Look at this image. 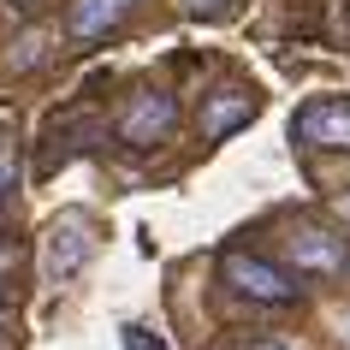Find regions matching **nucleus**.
<instances>
[{
    "instance_id": "obj_14",
    "label": "nucleus",
    "mask_w": 350,
    "mask_h": 350,
    "mask_svg": "<svg viewBox=\"0 0 350 350\" xmlns=\"http://www.w3.org/2000/svg\"><path fill=\"white\" fill-rule=\"evenodd\" d=\"M6 6H12V12H24V6H36V0H6Z\"/></svg>"
},
{
    "instance_id": "obj_12",
    "label": "nucleus",
    "mask_w": 350,
    "mask_h": 350,
    "mask_svg": "<svg viewBox=\"0 0 350 350\" xmlns=\"http://www.w3.org/2000/svg\"><path fill=\"white\" fill-rule=\"evenodd\" d=\"M243 350H285V345H273V338H256V345H243Z\"/></svg>"
},
{
    "instance_id": "obj_5",
    "label": "nucleus",
    "mask_w": 350,
    "mask_h": 350,
    "mask_svg": "<svg viewBox=\"0 0 350 350\" xmlns=\"http://www.w3.org/2000/svg\"><path fill=\"white\" fill-rule=\"evenodd\" d=\"M285 256L297 261V273H314V279H332V273L350 267L345 238H332V232H321V226H297L291 238H285Z\"/></svg>"
},
{
    "instance_id": "obj_10",
    "label": "nucleus",
    "mask_w": 350,
    "mask_h": 350,
    "mask_svg": "<svg viewBox=\"0 0 350 350\" xmlns=\"http://www.w3.org/2000/svg\"><path fill=\"white\" fill-rule=\"evenodd\" d=\"M0 350H12V303L0 297Z\"/></svg>"
},
{
    "instance_id": "obj_6",
    "label": "nucleus",
    "mask_w": 350,
    "mask_h": 350,
    "mask_svg": "<svg viewBox=\"0 0 350 350\" xmlns=\"http://www.w3.org/2000/svg\"><path fill=\"white\" fill-rule=\"evenodd\" d=\"M256 113H261L256 90H243V83H226V90L208 95V107H202V137H208V143H226V137H232V131H243Z\"/></svg>"
},
{
    "instance_id": "obj_1",
    "label": "nucleus",
    "mask_w": 350,
    "mask_h": 350,
    "mask_svg": "<svg viewBox=\"0 0 350 350\" xmlns=\"http://www.w3.org/2000/svg\"><path fill=\"white\" fill-rule=\"evenodd\" d=\"M226 285L238 297H250V303H267V309H285V303H297V279L279 267V261L256 256V250H226L220 261Z\"/></svg>"
},
{
    "instance_id": "obj_2",
    "label": "nucleus",
    "mask_w": 350,
    "mask_h": 350,
    "mask_svg": "<svg viewBox=\"0 0 350 350\" xmlns=\"http://www.w3.org/2000/svg\"><path fill=\"white\" fill-rule=\"evenodd\" d=\"M90 256H95L90 214H59V220L48 226V238H42V279H48V285H66V279H77L90 267Z\"/></svg>"
},
{
    "instance_id": "obj_7",
    "label": "nucleus",
    "mask_w": 350,
    "mask_h": 350,
    "mask_svg": "<svg viewBox=\"0 0 350 350\" xmlns=\"http://www.w3.org/2000/svg\"><path fill=\"white\" fill-rule=\"evenodd\" d=\"M131 12H137V0H72V12H66V36L95 42V36H107L113 24H125Z\"/></svg>"
},
{
    "instance_id": "obj_15",
    "label": "nucleus",
    "mask_w": 350,
    "mask_h": 350,
    "mask_svg": "<svg viewBox=\"0 0 350 350\" xmlns=\"http://www.w3.org/2000/svg\"><path fill=\"white\" fill-rule=\"evenodd\" d=\"M345 338H350V314H345Z\"/></svg>"
},
{
    "instance_id": "obj_4",
    "label": "nucleus",
    "mask_w": 350,
    "mask_h": 350,
    "mask_svg": "<svg viewBox=\"0 0 350 350\" xmlns=\"http://www.w3.org/2000/svg\"><path fill=\"white\" fill-rule=\"evenodd\" d=\"M172 125H178V101H172L166 90H137V95L125 101V113H119V137H125L131 148L166 143Z\"/></svg>"
},
{
    "instance_id": "obj_9",
    "label": "nucleus",
    "mask_w": 350,
    "mask_h": 350,
    "mask_svg": "<svg viewBox=\"0 0 350 350\" xmlns=\"http://www.w3.org/2000/svg\"><path fill=\"white\" fill-rule=\"evenodd\" d=\"M125 350H166V338L148 327H125Z\"/></svg>"
},
{
    "instance_id": "obj_8",
    "label": "nucleus",
    "mask_w": 350,
    "mask_h": 350,
    "mask_svg": "<svg viewBox=\"0 0 350 350\" xmlns=\"http://www.w3.org/2000/svg\"><path fill=\"white\" fill-rule=\"evenodd\" d=\"M54 36H59V30H48V24H42V30H24V36H18V54H12V72H30V66H42Z\"/></svg>"
},
{
    "instance_id": "obj_11",
    "label": "nucleus",
    "mask_w": 350,
    "mask_h": 350,
    "mask_svg": "<svg viewBox=\"0 0 350 350\" xmlns=\"http://www.w3.org/2000/svg\"><path fill=\"white\" fill-rule=\"evenodd\" d=\"M6 178H12V154L0 148V185H6Z\"/></svg>"
},
{
    "instance_id": "obj_13",
    "label": "nucleus",
    "mask_w": 350,
    "mask_h": 350,
    "mask_svg": "<svg viewBox=\"0 0 350 350\" xmlns=\"http://www.w3.org/2000/svg\"><path fill=\"white\" fill-rule=\"evenodd\" d=\"M178 6H190V12H202V6H220V0H178Z\"/></svg>"
},
{
    "instance_id": "obj_3",
    "label": "nucleus",
    "mask_w": 350,
    "mask_h": 350,
    "mask_svg": "<svg viewBox=\"0 0 350 350\" xmlns=\"http://www.w3.org/2000/svg\"><path fill=\"white\" fill-rule=\"evenodd\" d=\"M291 137L303 148H350V95H314L291 113Z\"/></svg>"
}]
</instances>
